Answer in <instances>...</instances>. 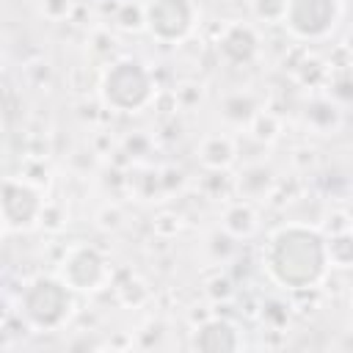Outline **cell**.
Here are the masks:
<instances>
[{
    "label": "cell",
    "instance_id": "1",
    "mask_svg": "<svg viewBox=\"0 0 353 353\" xmlns=\"http://www.w3.org/2000/svg\"><path fill=\"white\" fill-rule=\"evenodd\" d=\"M268 276L284 290H314L328 270L325 237L303 223H287L276 229L262 251Z\"/></svg>",
    "mask_w": 353,
    "mask_h": 353
},
{
    "label": "cell",
    "instance_id": "2",
    "mask_svg": "<svg viewBox=\"0 0 353 353\" xmlns=\"http://www.w3.org/2000/svg\"><path fill=\"white\" fill-rule=\"evenodd\" d=\"M99 94L108 108L119 113H138L152 102L154 80H152V72L141 61L121 58L105 69Z\"/></svg>",
    "mask_w": 353,
    "mask_h": 353
},
{
    "label": "cell",
    "instance_id": "3",
    "mask_svg": "<svg viewBox=\"0 0 353 353\" xmlns=\"http://www.w3.org/2000/svg\"><path fill=\"white\" fill-rule=\"evenodd\" d=\"M22 317L36 331H55L72 314V290L52 276L33 279L19 298Z\"/></svg>",
    "mask_w": 353,
    "mask_h": 353
},
{
    "label": "cell",
    "instance_id": "4",
    "mask_svg": "<svg viewBox=\"0 0 353 353\" xmlns=\"http://www.w3.org/2000/svg\"><path fill=\"white\" fill-rule=\"evenodd\" d=\"M339 19V0H287L281 22L303 41H320L331 36Z\"/></svg>",
    "mask_w": 353,
    "mask_h": 353
},
{
    "label": "cell",
    "instance_id": "5",
    "mask_svg": "<svg viewBox=\"0 0 353 353\" xmlns=\"http://www.w3.org/2000/svg\"><path fill=\"white\" fill-rule=\"evenodd\" d=\"M196 25L193 0H149L143 6V28L157 41H182Z\"/></svg>",
    "mask_w": 353,
    "mask_h": 353
},
{
    "label": "cell",
    "instance_id": "6",
    "mask_svg": "<svg viewBox=\"0 0 353 353\" xmlns=\"http://www.w3.org/2000/svg\"><path fill=\"white\" fill-rule=\"evenodd\" d=\"M110 276L108 259L94 248V245H72L61 265H58V279L74 290V292H94L99 290Z\"/></svg>",
    "mask_w": 353,
    "mask_h": 353
},
{
    "label": "cell",
    "instance_id": "7",
    "mask_svg": "<svg viewBox=\"0 0 353 353\" xmlns=\"http://www.w3.org/2000/svg\"><path fill=\"white\" fill-rule=\"evenodd\" d=\"M44 199L25 179H0V218L8 229H30L41 221Z\"/></svg>",
    "mask_w": 353,
    "mask_h": 353
},
{
    "label": "cell",
    "instance_id": "8",
    "mask_svg": "<svg viewBox=\"0 0 353 353\" xmlns=\"http://www.w3.org/2000/svg\"><path fill=\"white\" fill-rule=\"evenodd\" d=\"M190 347L193 350H204V353H226V350H240L243 339H240V331L229 320L210 317L193 331Z\"/></svg>",
    "mask_w": 353,
    "mask_h": 353
},
{
    "label": "cell",
    "instance_id": "9",
    "mask_svg": "<svg viewBox=\"0 0 353 353\" xmlns=\"http://www.w3.org/2000/svg\"><path fill=\"white\" fill-rule=\"evenodd\" d=\"M218 47H221V52H223L226 61H232V63H248L256 55V50H259V36H256V30L251 25L234 22V25H229L221 33Z\"/></svg>",
    "mask_w": 353,
    "mask_h": 353
},
{
    "label": "cell",
    "instance_id": "10",
    "mask_svg": "<svg viewBox=\"0 0 353 353\" xmlns=\"http://www.w3.org/2000/svg\"><path fill=\"white\" fill-rule=\"evenodd\" d=\"M199 160L212 171H223L234 163V143L226 135H207L199 143Z\"/></svg>",
    "mask_w": 353,
    "mask_h": 353
},
{
    "label": "cell",
    "instance_id": "11",
    "mask_svg": "<svg viewBox=\"0 0 353 353\" xmlns=\"http://www.w3.org/2000/svg\"><path fill=\"white\" fill-rule=\"evenodd\" d=\"M223 229L232 237H251L256 232V212L248 201H237L223 212Z\"/></svg>",
    "mask_w": 353,
    "mask_h": 353
},
{
    "label": "cell",
    "instance_id": "12",
    "mask_svg": "<svg viewBox=\"0 0 353 353\" xmlns=\"http://www.w3.org/2000/svg\"><path fill=\"white\" fill-rule=\"evenodd\" d=\"M325 251H328V265H336V268H347V265H350V259H353L350 234H347V232L331 234V240H325Z\"/></svg>",
    "mask_w": 353,
    "mask_h": 353
},
{
    "label": "cell",
    "instance_id": "13",
    "mask_svg": "<svg viewBox=\"0 0 353 353\" xmlns=\"http://www.w3.org/2000/svg\"><path fill=\"white\" fill-rule=\"evenodd\" d=\"M287 0H251V11L262 22H281Z\"/></svg>",
    "mask_w": 353,
    "mask_h": 353
},
{
    "label": "cell",
    "instance_id": "14",
    "mask_svg": "<svg viewBox=\"0 0 353 353\" xmlns=\"http://www.w3.org/2000/svg\"><path fill=\"white\" fill-rule=\"evenodd\" d=\"M116 22L124 30H141L143 28V8L141 6H132V3H124L121 11L116 14Z\"/></svg>",
    "mask_w": 353,
    "mask_h": 353
},
{
    "label": "cell",
    "instance_id": "15",
    "mask_svg": "<svg viewBox=\"0 0 353 353\" xmlns=\"http://www.w3.org/2000/svg\"><path fill=\"white\" fill-rule=\"evenodd\" d=\"M8 314H11V309H8V301L0 295V323H6V320H8Z\"/></svg>",
    "mask_w": 353,
    "mask_h": 353
},
{
    "label": "cell",
    "instance_id": "16",
    "mask_svg": "<svg viewBox=\"0 0 353 353\" xmlns=\"http://www.w3.org/2000/svg\"><path fill=\"white\" fill-rule=\"evenodd\" d=\"M3 229H6V223H3V218H0V234H3Z\"/></svg>",
    "mask_w": 353,
    "mask_h": 353
}]
</instances>
